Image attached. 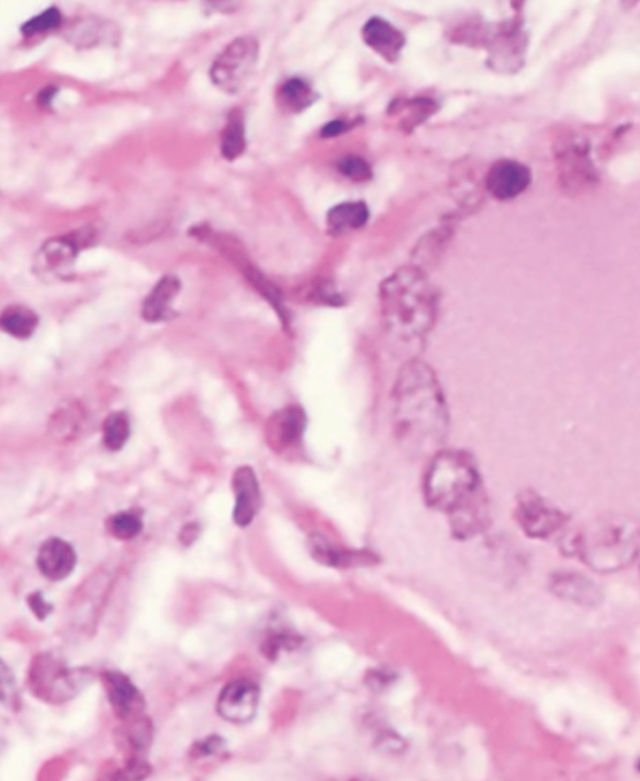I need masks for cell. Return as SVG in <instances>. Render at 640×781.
Wrapping results in <instances>:
<instances>
[{
  "label": "cell",
  "instance_id": "cell-25",
  "mask_svg": "<svg viewBox=\"0 0 640 781\" xmlns=\"http://www.w3.org/2000/svg\"><path fill=\"white\" fill-rule=\"evenodd\" d=\"M312 552L315 559L320 563L334 565V567H345V565L353 564L354 559L358 562H363L362 555L344 552L339 550L330 544L324 538L314 537L312 540Z\"/></svg>",
  "mask_w": 640,
  "mask_h": 781
},
{
  "label": "cell",
  "instance_id": "cell-31",
  "mask_svg": "<svg viewBox=\"0 0 640 781\" xmlns=\"http://www.w3.org/2000/svg\"><path fill=\"white\" fill-rule=\"evenodd\" d=\"M223 744V740L220 738H209L195 745L194 752L197 753L198 757H208V755L220 752L223 749Z\"/></svg>",
  "mask_w": 640,
  "mask_h": 781
},
{
  "label": "cell",
  "instance_id": "cell-1",
  "mask_svg": "<svg viewBox=\"0 0 640 781\" xmlns=\"http://www.w3.org/2000/svg\"><path fill=\"white\" fill-rule=\"evenodd\" d=\"M425 502L449 515L455 538L469 539L487 528L489 504L474 458L463 450L434 455L424 478Z\"/></svg>",
  "mask_w": 640,
  "mask_h": 781
},
{
  "label": "cell",
  "instance_id": "cell-34",
  "mask_svg": "<svg viewBox=\"0 0 640 781\" xmlns=\"http://www.w3.org/2000/svg\"><path fill=\"white\" fill-rule=\"evenodd\" d=\"M638 769L640 770V759H639V762H638Z\"/></svg>",
  "mask_w": 640,
  "mask_h": 781
},
{
  "label": "cell",
  "instance_id": "cell-19",
  "mask_svg": "<svg viewBox=\"0 0 640 781\" xmlns=\"http://www.w3.org/2000/svg\"><path fill=\"white\" fill-rule=\"evenodd\" d=\"M369 219V210L363 202H347L335 205L327 215V225L334 235L352 232L364 227Z\"/></svg>",
  "mask_w": 640,
  "mask_h": 781
},
{
  "label": "cell",
  "instance_id": "cell-8",
  "mask_svg": "<svg viewBox=\"0 0 640 781\" xmlns=\"http://www.w3.org/2000/svg\"><path fill=\"white\" fill-rule=\"evenodd\" d=\"M88 682V675L80 672H70L52 659H40L32 670V684L39 697L50 695V700H67L73 693L82 689V684Z\"/></svg>",
  "mask_w": 640,
  "mask_h": 781
},
{
  "label": "cell",
  "instance_id": "cell-14",
  "mask_svg": "<svg viewBox=\"0 0 640 781\" xmlns=\"http://www.w3.org/2000/svg\"><path fill=\"white\" fill-rule=\"evenodd\" d=\"M305 422L307 419L299 407H288L275 413L267 428L269 445L277 450L295 447L303 437Z\"/></svg>",
  "mask_w": 640,
  "mask_h": 781
},
{
  "label": "cell",
  "instance_id": "cell-28",
  "mask_svg": "<svg viewBox=\"0 0 640 781\" xmlns=\"http://www.w3.org/2000/svg\"><path fill=\"white\" fill-rule=\"evenodd\" d=\"M339 172L354 182H365L372 178V168L357 155H348L338 163Z\"/></svg>",
  "mask_w": 640,
  "mask_h": 781
},
{
  "label": "cell",
  "instance_id": "cell-12",
  "mask_svg": "<svg viewBox=\"0 0 640 781\" xmlns=\"http://www.w3.org/2000/svg\"><path fill=\"white\" fill-rule=\"evenodd\" d=\"M103 680L109 703L119 719L135 718L143 712L142 694L128 677L122 673L108 672L103 675Z\"/></svg>",
  "mask_w": 640,
  "mask_h": 781
},
{
  "label": "cell",
  "instance_id": "cell-17",
  "mask_svg": "<svg viewBox=\"0 0 640 781\" xmlns=\"http://www.w3.org/2000/svg\"><path fill=\"white\" fill-rule=\"evenodd\" d=\"M550 589L559 598L578 605L593 607L602 600V593L592 580L575 572L555 573L550 580Z\"/></svg>",
  "mask_w": 640,
  "mask_h": 781
},
{
  "label": "cell",
  "instance_id": "cell-10",
  "mask_svg": "<svg viewBox=\"0 0 640 781\" xmlns=\"http://www.w3.org/2000/svg\"><path fill=\"white\" fill-rule=\"evenodd\" d=\"M530 183L532 172L527 165L510 159L493 164L485 177V188L499 200L517 198L528 189Z\"/></svg>",
  "mask_w": 640,
  "mask_h": 781
},
{
  "label": "cell",
  "instance_id": "cell-3",
  "mask_svg": "<svg viewBox=\"0 0 640 781\" xmlns=\"http://www.w3.org/2000/svg\"><path fill=\"white\" fill-rule=\"evenodd\" d=\"M384 327L399 342H420L437 318L438 297L418 268L397 270L380 287Z\"/></svg>",
  "mask_w": 640,
  "mask_h": 781
},
{
  "label": "cell",
  "instance_id": "cell-4",
  "mask_svg": "<svg viewBox=\"0 0 640 781\" xmlns=\"http://www.w3.org/2000/svg\"><path fill=\"white\" fill-rule=\"evenodd\" d=\"M640 525L624 514H605L584 525L569 544V552L600 574L617 573L638 557Z\"/></svg>",
  "mask_w": 640,
  "mask_h": 781
},
{
  "label": "cell",
  "instance_id": "cell-30",
  "mask_svg": "<svg viewBox=\"0 0 640 781\" xmlns=\"http://www.w3.org/2000/svg\"><path fill=\"white\" fill-rule=\"evenodd\" d=\"M28 603L29 608L33 610V613L37 615L40 620L47 618V615L52 613V605L45 602L43 595L40 593L30 595Z\"/></svg>",
  "mask_w": 640,
  "mask_h": 781
},
{
  "label": "cell",
  "instance_id": "cell-7",
  "mask_svg": "<svg viewBox=\"0 0 640 781\" xmlns=\"http://www.w3.org/2000/svg\"><path fill=\"white\" fill-rule=\"evenodd\" d=\"M515 519L523 532L533 539L552 537L568 520L562 510L552 507L533 490L519 494Z\"/></svg>",
  "mask_w": 640,
  "mask_h": 781
},
{
  "label": "cell",
  "instance_id": "cell-9",
  "mask_svg": "<svg viewBox=\"0 0 640 781\" xmlns=\"http://www.w3.org/2000/svg\"><path fill=\"white\" fill-rule=\"evenodd\" d=\"M260 692L250 680H234L220 692L217 710L229 723L244 724L257 714Z\"/></svg>",
  "mask_w": 640,
  "mask_h": 781
},
{
  "label": "cell",
  "instance_id": "cell-2",
  "mask_svg": "<svg viewBox=\"0 0 640 781\" xmlns=\"http://www.w3.org/2000/svg\"><path fill=\"white\" fill-rule=\"evenodd\" d=\"M395 434L413 454L437 450L448 433L449 415L442 388L427 364L413 360L400 370L393 394Z\"/></svg>",
  "mask_w": 640,
  "mask_h": 781
},
{
  "label": "cell",
  "instance_id": "cell-24",
  "mask_svg": "<svg viewBox=\"0 0 640 781\" xmlns=\"http://www.w3.org/2000/svg\"><path fill=\"white\" fill-rule=\"evenodd\" d=\"M130 435V422L128 415L123 412L109 414L103 424V442L105 447L112 452H118Z\"/></svg>",
  "mask_w": 640,
  "mask_h": 781
},
{
  "label": "cell",
  "instance_id": "cell-22",
  "mask_svg": "<svg viewBox=\"0 0 640 781\" xmlns=\"http://www.w3.org/2000/svg\"><path fill=\"white\" fill-rule=\"evenodd\" d=\"M38 324V315L23 305H10L4 309L0 318V325L4 332L17 339L32 337Z\"/></svg>",
  "mask_w": 640,
  "mask_h": 781
},
{
  "label": "cell",
  "instance_id": "cell-13",
  "mask_svg": "<svg viewBox=\"0 0 640 781\" xmlns=\"http://www.w3.org/2000/svg\"><path fill=\"white\" fill-rule=\"evenodd\" d=\"M37 564L39 572L45 578L59 582L73 572L77 564V554L65 540L52 538L45 540L39 548Z\"/></svg>",
  "mask_w": 640,
  "mask_h": 781
},
{
  "label": "cell",
  "instance_id": "cell-26",
  "mask_svg": "<svg viewBox=\"0 0 640 781\" xmlns=\"http://www.w3.org/2000/svg\"><path fill=\"white\" fill-rule=\"evenodd\" d=\"M63 24V14L57 7H50L45 9L43 13L35 15L32 19L27 20L22 27V32L25 37H33V35L47 33L49 30H54Z\"/></svg>",
  "mask_w": 640,
  "mask_h": 781
},
{
  "label": "cell",
  "instance_id": "cell-11",
  "mask_svg": "<svg viewBox=\"0 0 640 781\" xmlns=\"http://www.w3.org/2000/svg\"><path fill=\"white\" fill-rule=\"evenodd\" d=\"M233 490L235 494L234 523L238 527H248L257 517L260 504H262L257 475L252 468L242 467L234 473Z\"/></svg>",
  "mask_w": 640,
  "mask_h": 781
},
{
  "label": "cell",
  "instance_id": "cell-6",
  "mask_svg": "<svg viewBox=\"0 0 640 781\" xmlns=\"http://www.w3.org/2000/svg\"><path fill=\"white\" fill-rule=\"evenodd\" d=\"M555 163L559 188L569 197L588 192L599 182L597 169L589 158V145L580 137L560 140L555 148Z\"/></svg>",
  "mask_w": 640,
  "mask_h": 781
},
{
  "label": "cell",
  "instance_id": "cell-33",
  "mask_svg": "<svg viewBox=\"0 0 640 781\" xmlns=\"http://www.w3.org/2000/svg\"><path fill=\"white\" fill-rule=\"evenodd\" d=\"M55 94H57V89L54 87H48L47 89L42 90L39 94V103L42 105H49L52 103Z\"/></svg>",
  "mask_w": 640,
  "mask_h": 781
},
{
  "label": "cell",
  "instance_id": "cell-16",
  "mask_svg": "<svg viewBox=\"0 0 640 781\" xmlns=\"http://www.w3.org/2000/svg\"><path fill=\"white\" fill-rule=\"evenodd\" d=\"M79 252V239L62 237L48 240L39 250L37 269L42 275H64L72 267Z\"/></svg>",
  "mask_w": 640,
  "mask_h": 781
},
{
  "label": "cell",
  "instance_id": "cell-32",
  "mask_svg": "<svg viewBox=\"0 0 640 781\" xmlns=\"http://www.w3.org/2000/svg\"><path fill=\"white\" fill-rule=\"evenodd\" d=\"M345 129V124L342 120H332L327 125H324L322 129V135L325 138L335 137V135L342 134Z\"/></svg>",
  "mask_w": 640,
  "mask_h": 781
},
{
  "label": "cell",
  "instance_id": "cell-23",
  "mask_svg": "<svg viewBox=\"0 0 640 781\" xmlns=\"http://www.w3.org/2000/svg\"><path fill=\"white\" fill-rule=\"evenodd\" d=\"M315 97L314 89L307 80L302 78H290L280 87L278 92V102L282 108L288 112H303L312 105Z\"/></svg>",
  "mask_w": 640,
  "mask_h": 781
},
{
  "label": "cell",
  "instance_id": "cell-29",
  "mask_svg": "<svg viewBox=\"0 0 640 781\" xmlns=\"http://www.w3.org/2000/svg\"><path fill=\"white\" fill-rule=\"evenodd\" d=\"M82 422V413L78 408L68 407L60 410L53 419V428L57 430L58 435L73 434Z\"/></svg>",
  "mask_w": 640,
  "mask_h": 781
},
{
  "label": "cell",
  "instance_id": "cell-15",
  "mask_svg": "<svg viewBox=\"0 0 640 781\" xmlns=\"http://www.w3.org/2000/svg\"><path fill=\"white\" fill-rule=\"evenodd\" d=\"M362 34L365 44L375 53L388 60L389 63L397 62L405 45L402 32H399L387 20L374 17L365 23Z\"/></svg>",
  "mask_w": 640,
  "mask_h": 781
},
{
  "label": "cell",
  "instance_id": "cell-27",
  "mask_svg": "<svg viewBox=\"0 0 640 781\" xmlns=\"http://www.w3.org/2000/svg\"><path fill=\"white\" fill-rule=\"evenodd\" d=\"M108 528L113 537L120 540H129L137 537L142 532L143 522L138 514L120 512L109 519Z\"/></svg>",
  "mask_w": 640,
  "mask_h": 781
},
{
  "label": "cell",
  "instance_id": "cell-21",
  "mask_svg": "<svg viewBox=\"0 0 640 781\" xmlns=\"http://www.w3.org/2000/svg\"><path fill=\"white\" fill-rule=\"evenodd\" d=\"M247 148V139H245V123L242 109L233 108L229 110L227 120L220 137V152L229 162L242 157Z\"/></svg>",
  "mask_w": 640,
  "mask_h": 781
},
{
  "label": "cell",
  "instance_id": "cell-5",
  "mask_svg": "<svg viewBox=\"0 0 640 781\" xmlns=\"http://www.w3.org/2000/svg\"><path fill=\"white\" fill-rule=\"evenodd\" d=\"M258 55L257 39L250 35L235 38L215 58L209 77L224 93H238L252 75Z\"/></svg>",
  "mask_w": 640,
  "mask_h": 781
},
{
  "label": "cell",
  "instance_id": "cell-20",
  "mask_svg": "<svg viewBox=\"0 0 640 781\" xmlns=\"http://www.w3.org/2000/svg\"><path fill=\"white\" fill-rule=\"evenodd\" d=\"M117 39V30L108 20L87 18L75 23L72 29H69V43L77 45L78 48H89L93 45L109 43L110 40Z\"/></svg>",
  "mask_w": 640,
  "mask_h": 781
},
{
  "label": "cell",
  "instance_id": "cell-18",
  "mask_svg": "<svg viewBox=\"0 0 640 781\" xmlns=\"http://www.w3.org/2000/svg\"><path fill=\"white\" fill-rule=\"evenodd\" d=\"M180 289L182 283L178 277L173 274L164 275L144 299L142 317L145 322L159 323L172 317V305Z\"/></svg>",
  "mask_w": 640,
  "mask_h": 781
}]
</instances>
